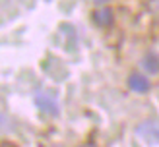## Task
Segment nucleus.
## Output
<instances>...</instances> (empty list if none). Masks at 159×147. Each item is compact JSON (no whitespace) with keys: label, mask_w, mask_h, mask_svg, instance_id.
Listing matches in <instances>:
<instances>
[{"label":"nucleus","mask_w":159,"mask_h":147,"mask_svg":"<svg viewBox=\"0 0 159 147\" xmlns=\"http://www.w3.org/2000/svg\"><path fill=\"white\" fill-rule=\"evenodd\" d=\"M144 68L148 70L149 74H157V70H159V62H157V54L155 52H148L146 54V58H144Z\"/></svg>","instance_id":"5"},{"label":"nucleus","mask_w":159,"mask_h":147,"mask_svg":"<svg viewBox=\"0 0 159 147\" xmlns=\"http://www.w3.org/2000/svg\"><path fill=\"white\" fill-rule=\"evenodd\" d=\"M128 85H130V89H132V91H136V93H146V91L149 89V81H148V77L140 76V74H132V76H130V80H128Z\"/></svg>","instance_id":"3"},{"label":"nucleus","mask_w":159,"mask_h":147,"mask_svg":"<svg viewBox=\"0 0 159 147\" xmlns=\"http://www.w3.org/2000/svg\"><path fill=\"white\" fill-rule=\"evenodd\" d=\"M82 147H91V145H82Z\"/></svg>","instance_id":"8"},{"label":"nucleus","mask_w":159,"mask_h":147,"mask_svg":"<svg viewBox=\"0 0 159 147\" xmlns=\"http://www.w3.org/2000/svg\"><path fill=\"white\" fill-rule=\"evenodd\" d=\"M35 105L41 108L43 112L51 114V116H57L58 110H60L57 97H54L52 93H49V91H37L35 93Z\"/></svg>","instance_id":"1"},{"label":"nucleus","mask_w":159,"mask_h":147,"mask_svg":"<svg viewBox=\"0 0 159 147\" xmlns=\"http://www.w3.org/2000/svg\"><path fill=\"white\" fill-rule=\"evenodd\" d=\"M93 19L97 25H103V27H107L113 23V12L109 10V8H97V10L93 12Z\"/></svg>","instance_id":"4"},{"label":"nucleus","mask_w":159,"mask_h":147,"mask_svg":"<svg viewBox=\"0 0 159 147\" xmlns=\"http://www.w3.org/2000/svg\"><path fill=\"white\" fill-rule=\"evenodd\" d=\"M95 2H101L103 4V2H107V0H95Z\"/></svg>","instance_id":"7"},{"label":"nucleus","mask_w":159,"mask_h":147,"mask_svg":"<svg viewBox=\"0 0 159 147\" xmlns=\"http://www.w3.org/2000/svg\"><path fill=\"white\" fill-rule=\"evenodd\" d=\"M138 136L148 141L149 145H155L157 143V136H159V128H157V120H148V122H142L138 126Z\"/></svg>","instance_id":"2"},{"label":"nucleus","mask_w":159,"mask_h":147,"mask_svg":"<svg viewBox=\"0 0 159 147\" xmlns=\"http://www.w3.org/2000/svg\"><path fill=\"white\" fill-rule=\"evenodd\" d=\"M0 147H16V143H12V141H2V143H0Z\"/></svg>","instance_id":"6"}]
</instances>
